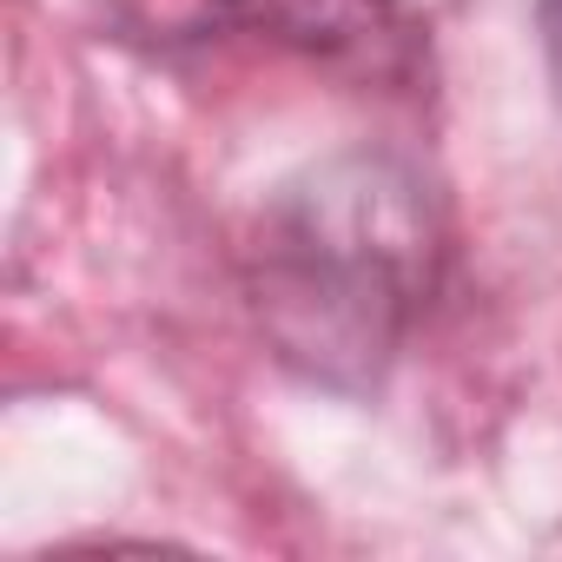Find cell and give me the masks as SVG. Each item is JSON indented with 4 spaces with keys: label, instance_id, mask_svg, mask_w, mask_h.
Returning a JSON list of instances; mask_svg holds the SVG:
<instances>
[{
    "label": "cell",
    "instance_id": "obj_1",
    "mask_svg": "<svg viewBox=\"0 0 562 562\" xmlns=\"http://www.w3.org/2000/svg\"><path fill=\"white\" fill-rule=\"evenodd\" d=\"M430 285V205L391 159H338L278 199L251 238V305L278 358L371 384Z\"/></svg>",
    "mask_w": 562,
    "mask_h": 562
},
{
    "label": "cell",
    "instance_id": "obj_2",
    "mask_svg": "<svg viewBox=\"0 0 562 562\" xmlns=\"http://www.w3.org/2000/svg\"><path fill=\"white\" fill-rule=\"evenodd\" d=\"M536 21H542V60H549V80H555V100H562V0H536Z\"/></svg>",
    "mask_w": 562,
    "mask_h": 562
}]
</instances>
